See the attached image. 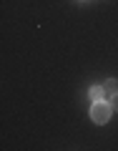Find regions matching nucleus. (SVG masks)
I'll return each mask as SVG.
<instances>
[{
	"label": "nucleus",
	"instance_id": "nucleus-4",
	"mask_svg": "<svg viewBox=\"0 0 118 151\" xmlns=\"http://www.w3.org/2000/svg\"><path fill=\"white\" fill-rule=\"evenodd\" d=\"M111 106H113V108H116V111H118V93H116V96L111 98Z\"/></svg>",
	"mask_w": 118,
	"mask_h": 151
},
{
	"label": "nucleus",
	"instance_id": "nucleus-3",
	"mask_svg": "<svg viewBox=\"0 0 118 151\" xmlns=\"http://www.w3.org/2000/svg\"><path fill=\"white\" fill-rule=\"evenodd\" d=\"M88 96H91L93 101H103V98H106V91H103V86H91Z\"/></svg>",
	"mask_w": 118,
	"mask_h": 151
},
{
	"label": "nucleus",
	"instance_id": "nucleus-1",
	"mask_svg": "<svg viewBox=\"0 0 118 151\" xmlns=\"http://www.w3.org/2000/svg\"><path fill=\"white\" fill-rule=\"evenodd\" d=\"M111 111H113L111 103H106V101H93V106H91V119L96 121V124H106V121L111 119Z\"/></svg>",
	"mask_w": 118,
	"mask_h": 151
},
{
	"label": "nucleus",
	"instance_id": "nucleus-2",
	"mask_svg": "<svg viewBox=\"0 0 118 151\" xmlns=\"http://www.w3.org/2000/svg\"><path fill=\"white\" fill-rule=\"evenodd\" d=\"M103 91H106V98H113L118 93V81L116 78H108V81L103 83Z\"/></svg>",
	"mask_w": 118,
	"mask_h": 151
}]
</instances>
